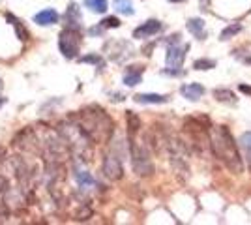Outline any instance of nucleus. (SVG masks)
<instances>
[{"label": "nucleus", "instance_id": "obj_1", "mask_svg": "<svg viewBox=\"0 0 251 225\" xmlns=\"http://www.w3.org/2000/svg\"><path fill=\"white\" fill-rule=\"evenodd\" d=\"M77 124L94 143H105L113 135V118L101 107H86L75 115Z\"/></svg>", "mask_w": 251, "mask_h": 225}, {"label": "nucleus", "instance_id": "obj_2", "mask_svg": "<svg viewBox=\"0 0 251 225\" xmlns=\"http://www.w3.org/2000/svg\"><path fill=\"white\" fill-rule=\"evenodd\" d=\"M210 147L214 150V154L218 156L232 173H242V160L240 154L236 150L234 139L230 135L227 126H216L210 131Z\"/></svg>", "mask_w": 251, "mask_h": 225}, {"label": "nucleus", "instance_id": "obj_3", "mask_svg": "<svg viewBox=\"0 0 251 225\" xmlns=\"http://www.w3.org/2000/svg\"><path fill=\"white\" fill-rule=\"evenodd\" d=\"M81 43H83V36L79 32V28H72V26H68L66 30H62L60 40H58L60 51H62L66 58H75L77 53H79Z\"/></svg>", "mask_w": 251, "mask_h": 225}, {"label": "nucleus", "instance_id": "obj_4", "mask_svg": "<svg viewBox=\"0 0 251 225\" xmlns=\"http://www.w3.org/2000/svg\"><path fill=\"white\" fill-rule=\"evenodd\" d=\"M173 42H169L167 49V72L169 74H178V70L184 64V58H186V51H189V45H178V38L180 34L171 36Z\"/></svg>", "mask_w": 251, "mask_h": 225}, {"label": "nucleus", "instance_id": "obj_5", "mask_svg": "<svg viewBox=\"0 0 251 225\" xmlns=\"http://www.w3.org/2000/svg\"><path fill=\"white\" fill-rule=\"evenodd\" d=\"M131 163L137 175H150L154 169L147 149L143 145H137L135 141H131Z\"/></svg>", "mask_w": 251, "mask_h": 225}, {"label": "nucleus", "instance_id": "obj_6", "mask_svg": "<svg viewBox=\"0 0 251 225\" xmlns=\"http://www.w3.org/2000/svg\"><path fill=\"white\" fill-rule=\"evenodd\" d=\"M122 163L120 160L116 158L115 154H107L103 160V175L107 178H111V180H120L122 178Z\"/></svg>", "mask_w": 251, "mask_h": 225}, {"label": "nucleus", "instance_id": "obj_7", "mask_svg": "<svg viewBox=\"0 0 251 225\" xmlns=\"http://www.w3.org/2000/svg\"><path fill=\"white\" fill-rule=\"evenodd\" d=\"M161 30V23L156 21V19H150L147 21L145 25H141L139 28H135V32H133V38H139V40H143V38H150V36H154Z\"/></svg>", "mask_w": 251, "mask_h": 225}, {"label": "nucleus", "instance_id": "obj_8", "mask_svg": "<svg viewBox=\"0 0 251 225\" xmlns=\"http://www.w3.org/2000/svg\"><path fill=\"white\" fill-rule=\"evenodd\" d=\"M182 96L189 100V101H197L202 94H204V86L199 85V83H189V85H184L180 88Z\"/></svg>", "mask_w": 251, "mask_h": 225}, {"label": "nucleus", "instance_id": "obj_9", "mask_svg": "<svg viewBox=\"0 0 251 225\" xmlns=\"http://www.w3.org/2000/svg\"><path fill=\"white\" fill-rule=\"evenodd\" d=\"M34 23L40 25V26H49V25H54L58 23V13L54 10H43L40 13L34 15Z\"/></svg>", "mask_w": 251, "mask_h": 225}, {"label": "nucleus", "instance_id": "obj_10", "mask_svg": "<svg viewBox=\"0 0 251 225\" xmlns=\"http://www.w3.org/2000/svg\"><path fill=\"white\" fill-rule=\"evenodd\" d=\"M81 21H83V17H81V11L77 8V4H70V8L66 11V23H68V26L79 28Z\"/></svg>", "mask_w": 251, "mask_h": 225}, {"label": "nucleus", "instance_id": "obj_11", "mask_svg": "<svg viewBox=\"0 0 251 225\" xmlns=\"http://www.w3.org/2000/svg\"><path fill=\"white\" fill-rule=\"evenodd\" d=\"M75 171V180H77V184L81 186V188H94L96 180H94V176L90 175V173H86L84 169H79V167H75L74 169Z\"/></svg>", "mask_w": 251, "mask_h": 225}, {"label": "nucleus", "instance_id": "obj_12", "mask_svg": "<svg viewBox=\"0 0 251 225\" xmlns=\"http://www.w3.org/2000/svg\"><path fill=\"white\" fill-rule=\"evenodd\" d=\"M141 77H143V68L141 66H131L124 74V83L127 86H135L141 83Z\"/></svg>", "mask_w": 251, "mask_h": 225}, {"label": "nucleus", "instance_id": "obj_13", "mask_svg": "<svg viewBox=\"0 0 251 225\" xmlns=\"http://www.w3.org/2000/svg\"><path fill=\"white\" fill-rule=\"evenodd\" d=\"M188 30L193 34L197 40H204V38H206V32H204V21H202V19H189Z\"/></svg>", "mask_w": 251, "mask_h": 225}, {"label": "nucleus", "instance_id": "obj_14", "mask_svg": "<svg viewBox=\"0 0 251 225\" xmlns=\"http://www.w3.org/2000/svg\"><path fill=\"white\" fill-rule=\"evenodd\" d=\"M137 103H165L167 96H159V94H137L135 98Z\"/></svg>", "mask_w": 251, "mask_h": 225}, {"label": "nucleus", "instance_id": "obj_15", "mask_svg": "<svg viewBox=\"0 0 251 225\" xmlns=\"http://www.w3.org/2000/svg\"><path fill=\"white\" fill-rule=\"evenodd\" d=\"M214 96H216V100L218 101H223V103H236V96L230 92L229 88H216L214 90Z\"/></svg>", "mask_w": 251, "mask_h": 225}, {"label": "nucleus", "instance_id": "obj_16", "mask_svg": "<svg viewBox=\"0 0 251 225\" xmlns=\"http://www.w3.org/2000/svg\"><path fill=\"white\" fill-rule=\"evenodd\" d=\"M139 128H141L139 117H137L135 113L127 111V133H129V137H135V133L139 131Z\"/></svg>", "mask_w": 251, "mask_h": 225}, {"label": "nucleus", "instance_id": "obj_17", "mask_svg": "<svg viewBox=\"0 0 251 225\" xmlns=\"http://www.w3.org/2000/svg\"><path fill=\"white\" fill-rule=\"evenodd\" d=\"M115 10L118 13H124V15H133V4L131 0H115Z\"/></svg>", "mask_w": 251, "mask_h": 225}, {"label": "nucleus", "instance_id": "obj_18", "mask_svg": "<svg viewBox=\"0 0 251 225\" xmlns=\"http://www.w3.org/2000/svg\"><path fill=\"white\" fill-rule=\"evenodd\" d=\"M84 6L96 13H103L107 10V0H84Z\"/></svg>", "mask_w": 251, "mask_h": 225}, {"label": "nucleus", "instance_id": "obj_19", "mask_svg": "<svg viewBox=\"0 0 251 225\" xmlns=\"http://www.w3.org/2000/svg\"><path fill=\"white\" fill-rule=\"evenodd\" d=\"M240 145L244 152H246V158H248V163L251 167V131H246L244 135L240 137Z\"/></svg>", "mask_w": 251, "mask_h": 225}, {"label": "nucleus", "instance_id": "obj_20", "mask_svg": "<svg viewBox=\"0 0 251 225\" xmlns=\"http://www.w3.org/2000/svg\"><path fill=\"white\" fill-rule=\"evenodd\" d=\"M193 68L195 70H212V68H216V62L210 58H199V60H195Z\"/></svg>", "mask_w": 251, "mask_h": 225}, {"label": "nucleus", "instance_id": "obj_21", "mask_svg": "<svg viewBox=\"0 0 251 225\" xmlns=\"http://www.w3.org/2000/svg\"><path fill=\"white\" fill-rule=\"evenodd\" d=\"M6 17H8V19L11 21V25L15 26V30H17V34H19V38H23V40H26V36H28V34H26V30L23 28V25H19V21H17V19H15L13 15H10V13H8Z\"/></svg>", "mask_w": 251, "mask_h": 225}, {"label": "nucleus", "instance_id": "obj_22", "mask_svg": "<svg viewBox=\"0 0 251 225\" xmlns=\"http://www.w3.org/2000/svg\"><path fill=\"white\" fill-rule=\"evenodd\" d=\"M242 28L240 25H230V26H227L223 32H221V40H229L230 36H234V34H238Z\"/></svg>", "mask_w": 251, "mask_h": 225}, {"label": "nucleus", "instance_id": "obj_23", "mask_svg": "<svg viewBox=\"0 0 251 225\" xmlns=\"http://www.w3.org/2000/svg\"><path fill=\"white\" fill-rule=\"evenodd\" d=\"M101 26H103V28H118V26H120V21H118L116 17H107V19L101 21Z\"/></svg>", "mask_w": 251, "mask_h": 225}, {"label": "nucleus", "instance_id": "obj_24", "mask_svg": "<svg viewBox=\"0 0 251 225\" xmlns=\"http://www.w3.org/2000/svg\"><path fill=\"white\" fill-rule=\"evenodd\" d=\"M83 62H94V64L103 66V62H101V58H100V56H84Z\"/></svg>", "mask_w": 251, "mask_h": 225}, {"label": "nucleus", "instance_id": "obj_25", "mask_svg": "<svg viewBox=\"0 0 251 225\" xmlns=\"http://www.w3.org/2000/svg\"><path fill=\"white\" fill-rule=\"evenodd\" d=\"M6 186H8V180H6L4 176H0V193L6 190Z\"/></svg>", "mask_w": 251, "mask_h": 225}, {"label": "nucleus", "instance_id": "obj_26", "mask_svg": "<svg viewBox=\"0 0 251 225\" xmlns=\"http://www.w3.org/2000/svg\"><path fill=\"white\" fill-rule=\"evenodd\" d=\"M240 90H242V92H246V94H251V86L240 85Z\"/></svg>", "mask_w": 251, "mask_h": 225}, {"label": "nucleus", "instance_id": "obj_27", "mask_svg": "<svg viewBox=\"0 0 251 225\" xmlns=\"http://www.w3.org/2000/svg\"><path fill=\"white\" fill-rule=\"evenodd\" d=\"M4 158H6V150H4L2 147H0V161L4 160Z\"/></svg>", "mask_w": 251, "mask_h": 225}, {"label": "nucleus", "instance_id": "obj_28", "mask_svg": "<svg viewBox=\"0 0 251 225\" xmlns=\"http://www.w3.org/2000/svg\"><path fill=\"white\" fill-rule=\"evenodd\" d=\"M4 103H6V100H4V98H0V107H2Z\"/></svg>", "mask_w": 251, "mask_h": 225}, {"label": "nucleus", "instance_id": "obj_29", "mask_svg": "<svg viewBox=\"0 0 251 225\" xmlns=\"http://www.w3.org/2000/svg\"><path fill=\"white\" fill-rule=\"evenodd\" d=\"M171 2H182V0H171Z\"/></svg>", "mask_w": 251, "mask_h": 225}, {"label": "nucleus", "instance_id": "obj_30", "mask_svg": "<svg viewBox=\"0 0 251 225\" xmlns=\"http://www.w3.org/2000/svg\"><path fill=\"white\" fill-rule=\"evenodd\" d=\"M0 90H2V79H0Z\"/></svg>", "mask_w": 251, "mask_h": 225}]
</instances>
